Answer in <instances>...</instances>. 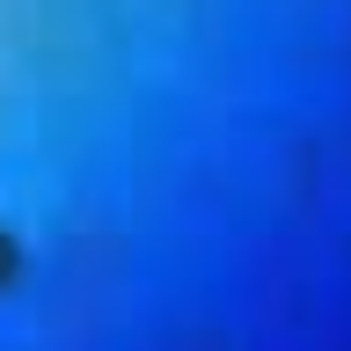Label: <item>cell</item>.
Returning a JSON list of instances; mask_svg holds the SVG:
<instances>
[{
    "instance_id": "cell-1",
    "label": "cell",
    "mask_w": 351,
    "mask_h": 351,
    "mask_svg": "<svg viewBox=\"0 0 351 351\" xmlns=\"http://www.w3.org/2000/svg\"><path fill=\"white\" fill-rule=\"evenodd\" d=\"M15 271H22V256H15V234H0V285H15Z\"/></svg>"
}]
</instances>
